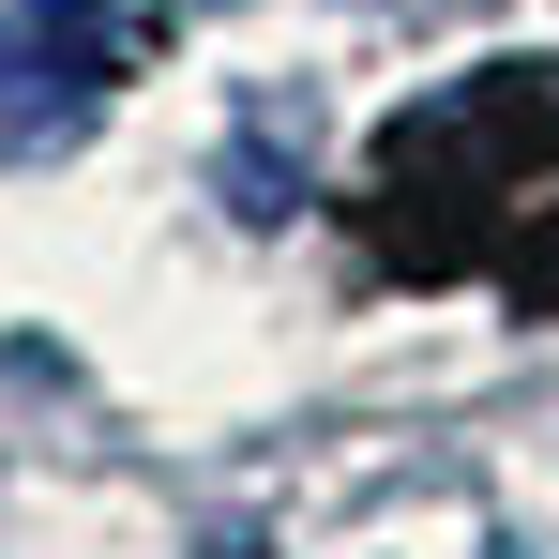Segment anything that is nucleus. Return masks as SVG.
Here are the masks:
<instances>
[{
  "mask_svg": "<svg viewBox=\"0 0 559 559\" xmlns=\"http://www.w3.org/2000/svg\"><path fill=\"white\" fill-rule=\"evenodd\" d=\"M378 242L559 318V61H484L378 136Z\"/></svg>",
  "mask_w": 559,
  "mask_h": 559,
  "instance_id": "obj_1",
  "label": "nucleus"
},
{
  "mask_svg": "<svg viewBox=\"0 0 559 559\" xmlns=\"http://www.w3.org/2000/svg\"><path fill=\"white\" fill-rule=\"evenodd\" d=\"M136 61L121 0H0V167H46L76 152Z\"/></svg>",
  "mask_w": 559,
  "mask_h": 559,
  "instance_id": "obj_2",
  "label": "nucleus"
}]
</instances>
